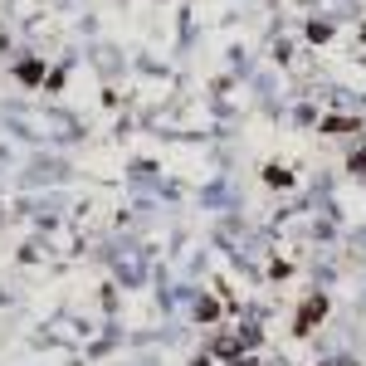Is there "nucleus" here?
Listing matches in <instances>:
<instances>
[{"instance_id": "3", "label": "nucleus", "mask_w": 366, "mask_h": 366, "mask_svg": "<svg viewBox=\"0 0 366 366\" xmlns=\"http://www.w3.org/2000/svg\"><path fill=\"white\" fill-rule=\"evenodd\" d=\"M264 181H269V186H293V171L274 162V166H264Z\"/></svg>"}, {"instance_id": "5", "label": "nucleus", "mask_w": 366, "mask_h": 366, "mask_svg": "<svg viewBox=\"0 0 366 366\" xmlns=\"http://www.w3.org/2000/svg\"><path fill=\"white\" fill-rule=\"evenodd\" d=\"M191 366H215V352H200V356H195Z\"/></svg>"}, {"instance_id": "4", "label": "nucleus", "mask_w": 366, "mask_h": 366, "mask_svg": "<svg viewBox=\"0 0 366 366\" xmlns=\"http://www.w3.org/2000/svg\"><path fill=\"white\" fill-rule=\"evenodd\" d=\"M195 318H200V323H215V318H220V303H215V298H205V303L195 308Z\"/></svg>"}, {"instance_id": "1", "label": "nucleus", "mask_w": 366, "mask_h": 366, "mask_svg": "<svg viewBox=\"0 0 366 366\" xmlns=\"http://www.w3.org/2000/svg\"><path fill=\"white\" fill-rule=\"evenodd\" d=\"M323 318H327V298H323V293H312V298H308V303L298 308V318H293V327H298V332H312V327H318Z\"/></svg>"}, {"instance_id": "2", "label": "nucleus", "mask_w": 366, "mask_h": 366, "mask_svg": "<svg viewBox=\"0 0 366 366\" xmlns=\"http://www.w3.org/2000/svg\"><path fill=\"white\" fill-rule=\"evenodd\" d=\"M323 132H327V137H347V132H361V122H356V118H327Z\"/></svg>"}, {"instance_id": "6", "label": "nucleus", "mask_w": 366, "mask_h": 366, "mask_svg": "<svg viewBox=\"0 0 366 366\" xmlns=\"http://www.w3.org/2000/svg\"><path fill=\"white\" fill-rule=\"evenodd\" d=\"M352 171H361V176H366V151H356V156H352Z\"/></svg>"}]
</instances>
